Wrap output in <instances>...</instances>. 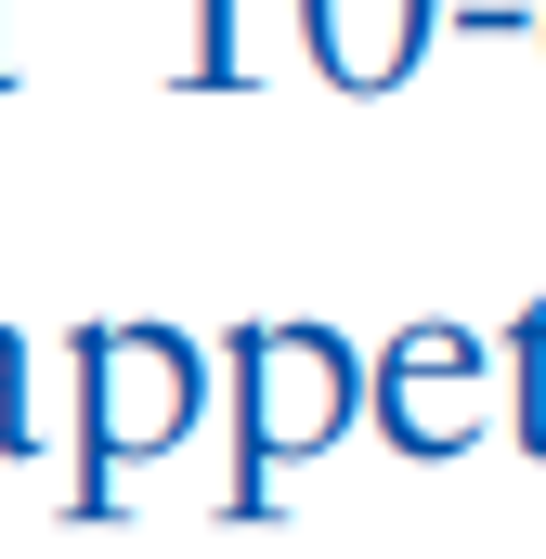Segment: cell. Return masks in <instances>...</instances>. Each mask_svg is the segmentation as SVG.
Returning <instances> with one entry per match:
<instances>
[{"mask_svg":"<svg viewBox=\"0 0 546 559\" xmlns=\"http://www.w3.org/2000/svg\"><path fill=\"white\" fill-rule=\"evenodd\" d=\"M508 378H521V442L546 455V312H521V325H508Z\"/></svg>","mask_w":546,"mask_h":559,"instance_id":"6","label":"cell"},{"mask_svg":"<svg viewBox=\"0 0 546 559\" xmlns=\"http://www.w3.org/2000/svg\"><path fill=\"white\" fill-rule=\"evenodd\" d=\"M222 365H235V481H222V521H261L273 468L286 455H325L339 429L365 417V365L325 325H235Z\"/></svg>","mask_w":546,"mask_h":559,"instance_id":"1","label":"cell"},{"mask_svg":"<svg viewBox=\"0 0 546 559\" xmlns=\"http://www.w3.org/2000/svg\"><path fill=\"white\" fill-rule=\"evenodd\" d=\"M182 92H235V0H195V39H182Z\"/></svg>","mask_w":546,"mask_h":559,"instance_id":"5","label":"cell"},{"mask_svg":"<svg viewBox=\"0 0 546 559\" xmlns=\"http://www.w3.org/2000/svg\"><path fill=\"white\" fill-rule=\"evenodd\" d=\"M534 39H546V13H534Z\"/></svg>","mask_w":546,"mask_h":559,"instance_id":"9","label":"cell"},{"mask_svg":"<svg viewBox=\"0 0 546 559\" xmlns=\"http://www.w3.org/2000/svg\"><path fill=\"white\" fill-rule=\"evenodd\" d=\"M365 404H378V429H391L404 455L482 442V338H468V325H404V338L378 352Z\"/></svg>","mask_w":546,"mask_h":559,"instance_id":"3","label":"cell"},{"mask_svg":"<svg viewBox=\"0 0 546 559\" xmlns=\"http://www.w3.org/2000/svg\"><path fill=\"white\" fill-rule=\"evenodd\" d=\"M0 92H13V66H0Z\"/></svg>","mask_w":546,"mask_h":559,"instance_id":"8","label":"cell"},{"mask_svg":"<svg viewBox=\"0 0 546 559\" xmlns=\"http://www.w3.org/2000/svg\"><path fill=\"white\" fill-rule=\"evenodd\" d=\"M0 455H26V338L0 325Z\"/></svg>","mask_w":546,"mask_h":559,"instance_id":"7","label":"cell"},{"mask_svg":"<svg viewBox=\"0 0 546 559\" xmlns=\"http://www.w3.org/2000/svg\"><path fill=\"white\" fill-rule=\"evenodd\" d=\"M442 0H299V39L325 66V92H391L416 52H429Z\"/></svg>","mask_w":546,"mask_h":559,"instance_id":"4","label":"cell"},{"mask_svg":"<svg viewBox=\"0 0 546 559\" xmlns=\"http://www.w3.org/2000/svg\"><path fill=\"white\" fill-rule=\"evenodd\" d=\"M195 429V352L169 325H79V508L118 521V455H156Z\"/></svg>","mask_w":546,"mask_h":559,"instance_id":"2","label":"cell"}]
</instances>
